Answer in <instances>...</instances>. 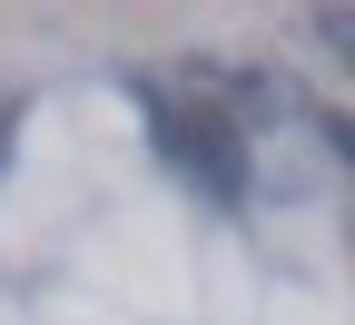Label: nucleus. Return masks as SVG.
Here are the masks:
<instances>
[{"instance_id":"obj_1","label":"nucleus","mask_w":355,"mask_h":325,"mask_svg":"<svg viewBox=\"0 0 355 325\" xmlns=\"http://www.w3.org/2000/svg\"><path fill=\"white\" fill-rule=\"evenodd\" d=\"M158 158H168V168H188L198 188H207V197H227V207L247 197V138H237L227 109H207V99H198V109H158Z\"/></svg>"}]
</instances>
